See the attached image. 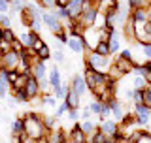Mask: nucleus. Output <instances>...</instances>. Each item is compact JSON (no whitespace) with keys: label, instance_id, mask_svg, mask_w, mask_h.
Listing matches in <instances>:
<instances>
[{"label":"nucleus","instance_id":"f257e3e1","mask_svg":"<svg viewBox=\"0 0 151 143\" xmlns=\"http://www.w3.org/2000/svg\"><path fill=\"white\" fill-rule=\"evenodd\" d=\"M23 124H25V136H28L30 139H44L47 136V130L44 126V119L36 113H28V115L23 117Z\"/></svg>","mask_w":151,"mask_h":143},{"label":"nucleus","instance_id":"f03ea898","mask_svg":"<svg viewBox=\"0 0 151 143\" xmlns=\"http://www.w3.org/2000/svg\"><path fill=\"white\" fill-rule=\"evenodd\" d=\"M87 64L93 66L96 72H104L106 74L111 66V60H110V56H102V55L94 53V51H87Z\"/></svg>","mask_w":151,"mask_h":143},{"label":"nucleus","instance_id":"7ed1b4c3","mask_svg":"<svg viewBox=\"0 0 151 143\" xmlns=\"http://www.w3.org/2000/svg\"><path fill=\"white\" fill-rule=\"evenodd\" d=\"M0 66L6 72H19V66H21V55H19V51L12 49L6 55H2L0 56Z\"/></svg>","mask_w":151,"mask_h":143},{"label":"nucleus","instance_id":"20e7f679","mask_svg":"<svg viewBox=\"0 0 151 143\" xmlns=\"http://www.w3.org/2000/svg\"><path fill=\"white\" fill-rule=\"evenodd\" d=\"M42 23L49 28L53 34H59V32H63V23L59 21V19L55 17V13H49V11H44V15H42Z\"/></svg>","mask_w":151,"mask_h":143},{"label":"nucleus","instance_id":"39448f33","mask_svg":"<svg viewBox=\"0 0 151 143\" xmlns=\"http://www.w3.org/2000/svg\"><path fill=\"white\" fill-rule=\"evenodd\" d=\"M66 9H68V19L76 23L83 13V0H68L66 2Z\"/></svg>","mask_w":151,"mask_h":143},{"label":"nucleus","instance_id":"423d86ee","mask_svg":"<svg viewBox=\"0 0 151 143\" xmlns=\"http://www.w3.org/2000/svg\"><path fill=\"white\" fill-rule=\"evenodd\" d=\"M70 47V49L74 51V53H83L85 51V41H83V38L78 34V32H74V30H70L68 32V44H66Z\"/></svg>","mask_w":151,"mask_h":143},{"label":"nucleus","instance_id":"0eeeda50","mask_svg":"<svg viewBox=\"0 0 151 143\" xmlns=\"http://www.w3.org/2000/svg\"><path fill=\"white\" fill-rule=\"evenodd\" d=\"M134 121H136V124H140V126H145L149 122V119H151V109L149 107H145V106H134Z\"/></svg>","mask_w":151,"mask_h":143},{"label":"nucleus","instance_id":"6e6552de","mask_svg":"<svg viewBox=\"0 0 151 143\" xmlns=\"http://www.w3.org/2000/svg\"><path fill=\"white\" fill-rule=\"evenodd\" d=\"M66 141L68 143H87V136L83 134V130H81L79 124H74V128L70 130V134L66 136Z\"/></svg>","mask_w":151,"mask_h":143},{"label":"nucleus","instance_id":"1a4fd4ad","mask_svg":"<svg viewBox=\"0 0 151 143\" xmlns=\"http://www.w3.org/2000/svg\"><path fill=\"white\" fill-rule=\"evenodd\" d=\"M70 90L76 92L78 96H81V94L87 92V83H85L83 75H74V77H72V83H70Z\"/></svg>","mask_w":151,"mask_h":143},{"label":"nucleus","instance_id":"9d476101","mask_svg":"<svg viewBox=\"0 0 151 143\" xmlns=\"http://www.w3.org/2000/svg\"><path fill=\"white\" fill-rule=\"evenodd\" d=\"M98 130H100L104 136H108L110 139H113V136H115L117 130H119V124H117L115 121H104V122L98 124Z\"/></svg>","mask_w":151,"mask_h":143},{"label":"nucleus","instance_id":"9b49d317","mask_svg":"<svg viewBox=\"0 0 151 143\" xmlns=\"http://www.w3.org/2000/svg\"><path fill=\"white\" fill-rule=\"evenodd\" d=\"M40 83H38V79H34L30 75L28 77V81H27V85H25V92H27V96H28V100H34L38 94H40Z\"/></svg>","mask_w":151,"mask_h":143},{"label":"nucleus","instance_id":"f8f14e48","mask_svg":"<svg viewBox=\"0 0 151 143\" xmlns=\"http://www.w3.org/2000/svg\"><path fill=\"white\" fill-rule=\"evenodd\" d=\"M30 74H32V77H34V79H38V83L44 81L45 79V62L38 60V62L30 68Z\"/></svg>","mask_w":151,"mask_h":143},{"label":"nucleus","instance_id":"ddd939ff","mask_svg":"<svg viewBox=\"0 0 151 143\" xmlns=\"http://www.w3.org/2000/svg\"><path fill=\"white\" fill-rule=\"evenodd\" d=\"M117 70L121 72V75L125 74H130V72H134V62H130V60H123V59H115V62H113Z\"/></svg>","mask_w":151,"mask_h":143},{"label":"nucleus","instance_id":"4468645a","mask_svg":"<svg viewBox=\"0 0 151 143\" xmlns=\"http://www.w3.org/2000/svg\"><path fill=\"white\" fill-rule=\"evenodd\" d=\"M108 104H110V109H111L113 117H115V119H119V121H123V117H125V109H123V106H121V102H119V100H115V98H113L111 102H108Z\"/></svg>","mask_w":151,"mask_h":143},{"label":"nucleus","instance_id":"2eb2a0df","mask_svg":"<svg viewBox=\"0 0 151 143\" xmlns=\"http://www.w3.org/2000/svg\"><path fill=\"white\" fill-rule=\"evenodd\" d=\"M49 85L51 87H59L60 85V72H59V66H51V70H49Z\"/></svg>","mask_w":151,"mask_h":143},{"label":"nucleus","instance_id":"dca6fc26","mask_svg":"<svg viewBox=\"0 0 151 143\" xmlns=\"http://www.w3.org/2000/svg\"><path fill=\"white\" fill-rule=\"evenodd\" d=\"M79 98H81V96H78L76 92L68 90V94H66L64 102H66V106H68L70 109H79Z\"/></svg>","mask_w":151,"mask_h":143},{"label":"nucleus","instance_id":"f3484780","mask_svg":"<svg viewBox=\"0 0 151 143\" xmlns=\"http://www.w3.org/2000/svg\"><path fill=\"white\" fill-rule=\"evenodd\" d=\"M12 134H13V137H21L23 134H25L23 119H15V121H12Z\"/></svg>","mask_w":151,"mask_h":143},{"label":"nucleus","instance_id":"a211bd4d","mask_svg":"<svg viewBox=\"0 0 151 143\" xmlns=\"http://www.w3.org/2000/svg\"><path fill=\"white\" fill-rule=\"evenodd\" d=\"M87 143H110V137L104 136L102 132L96 128V130H94V134L87 137Z\"/></svg>","mask_w":151,"mask_h":143},{"label":"nucleus","instance_id":"6ab92c4d","mask_svg":"<svg viewBox=\"0 0 151 143\" xmlns=\"http://www.w3.org/2000/svg\"><path fill=\"white\" fill-rule=\"evenodd\" d=\"M108 45H110V55H113V53H117V51H119V34H117V32H113V34L110 36Z\"/></svg>","mask_w":151,"mask_h":143},{"label":"nucleus","instance_id":"aec40b11","mask_svg":"<svg viewBox=\"0 0 151 143\" xmlns=\"http://www.w3.org/2000/svg\"><path fill=\"white\" fill-rule=\"evenodd\" d=\"M79 126H81L83 134L87 136V137H89V136H93V134H94V130H96V128H98V126L94 124L93 121H83V122H81V124H79Z\"/></svg>","mask_w":151,"mask_h":143},{"label":"nucleus","instance_id":"412c9836","mask_svg":"<svg viewBox=\"0 0 151 143\" xmlns=\"http://www.w3.org/2000/svg\"><path fill=\"white\" fill-rule=\"evenodd\" d=\"M0 40H4L6 44L12 45L13 41L17 40V36H15V32H13V28H4V30H2V38H0Z\"/></svg>","mask_w":151,"mask_h":143},{"label":"nucleus","instance_id":"4be33fe9","mask_svg":"<svg viewBox=\"0 0 151 143\" xmlns=\"http://www.w3.org/2000/svg\"><path fill=\"white\" fill-rule=\"evenodd\" d=\"M94 53H98L102 56H110V45H108V40H102L100 44L94 47Z\"/></svg>","mask_w":151,"mask_h":143},{"label":"nucleus","instance_id":"5701e85b","mask_svg":"<svg viewBox=\"0 0 151 143\" xmlns=\"http://www.w3.org/2000/svg\"><path fill=\"white\" fill-rule=\"evenodd\" d=\"M36 56H38V60H42V62L49 60V59H51V51H49V47L44 45L42 49H38V51H36Z\"/></svg>","mask_w":151,"mask_h":143},{"label":"nucleus","instance_id":"b1692460","mask_svg":"<svg viewBox=\"0 0 151 143\" xmlns=\"http://www.w3.org/2000/svg\"><path fill=\"white\" fill-rule=\"evenodd\" d=\"M68 90H70V87H66V85H59V87L53 89V96L55 98H66Z\"/></svg>","mask_w":151,"mask_h":143},{"label":"nucleus","instance_id":"393cba45","mask_svg":"<svg viewBox=\"0 0 151 143\" xmlns=\"http://www.w3.org/2000/svg\"><path fill=\"white\" fill-rule=\"evenodd\" d=\"M132 87H134V90H144L147 87V83H145V79L142 77V75H136L134 81H132Z\"/></svg>","mask_w":151,"mask_h":143},{"label":"nucleus","instance_id":"a878e982","mask_svg":"<svg viewBox=\"0 0 151 143\" xmlns=\"http://www.w3.org/2000/svg\"><path fill=\"white\" fill-rule=\"evenodd\" d=\"M19 44H21L23 49H32V41H30L28 32H27V34H21V36H19Z\"/></svg>","mask_w":151,"mask_h":143},{"label":"nucleus","instance_id":"bb28decb","mask_svg":"<svg viewBox=\"0 0 151 143\" xmlns=\"http://www.w3.org/2000/svg\"><path fill=\"white\" fill-rule=\"evenodd\" d=\"M13 98H15L17 102H21V104H25V102H28V96H27L25 89H19V90H13Z\"/></svg>","mask_w":151,"mask_h":143},{"label":"nucleus","instance_id":"cd10ccee","mask_svg":"<svg viewBox=\"0 0 151 143\" xmlns=\"http://www.w3.org/2000/svg\"><path fill=\"white\" fill-rule=\"evenodd\" d=\"M25 6H27V2H21V0H13V2H9V9H12V11H19V13H21L23 9H25Z\"/></svg>","mask_w":151,"mask_h":143},{"label":"nucleus","instance_id":"c85d7f7f","mask_svg":"<svg viewBox=\"0 0 151 143\" xmlns=\"http://www.w3.org/2000/svg\"><path fill=\"white\" fill-rule=\"evenodd\" d=\"M44 119V126H45V130L49 132V130H53V126H55V115H49V117H42Z\"/></svg>","mask_w":151,"mask_h":143},{"label":"nucleus","instance_id":"c756f323","mask_svg":"<svg viewBox=\"0 0 151 143\" xmlns=\"http://www.w3.org/2000/svg\"><path fill=\"white\" fill-rule=\"evenodd\" d=\"M89 109H91V113H94V115H98L100 117V111H102V102H93V104H89Z\"/></svg>","mask_w":151,"mask_h":143},{"label":"nucleus","instance_id":"7c9ffc66","mask_svg":"<svg viewBox=\"0 0 151 143\" xmlns=\"http://www.w3.org/2000/svg\"><path fill=\"white\" fill-rule=\"evenodd\" d=\"M38 6H40L42 9H51V8H57V2L55 0H42V2H38Z\"/></svg>","mask_w":151,"mask_h":143},{"label":"nucleus","instance_id":"2f4dec72","mask_svg":"<svg viewBox=\"0 0 151 143\" xmlns=\"http://www.w3.org/2000/svg\"><path fill=\"white\" fill-rule=\"evenodd\" d=\"M144 106L151 109V87L144 89Z\"/></svg>","mask_w":151,"mask_h":143},{"label":"nucleus","instance_id":"473e14b6","mask_svg":"<svg viewBox=\"0 0 151 143\" xmlns=\"http://www.w3.org/2000/svg\"><path fill=\"white\" fill-rule=\"evenodd\" d=\"M53 59L57 60V62H64V53H63V49H60V44L57 45V49H55V53H53Z\"/></svg>","mask_w":151,"mask_h":143},{"label":"nucleus","instance_id":"72a5a7b5","mask_svg":"<svg viewBox=\"0 0 151 143\" xmlns=\"http://www.w3.org/2000/svg\"><path fill=\"white\" fill-rule=\"evenodd\" d=\"M66 111H70V107L66 106V102H64V104H60V106L57 107V111H55V119H60V117H63Z\"/></svg>","mask_w":151,"mask_h":143},{"label":"nucleus","instance_id":"f704fd0d","mask_svg":"<svg viewBox=\"0 0 151 143\" xmlns=\"http://www.w3.org/2000/svg\"><path fill=\"white\" fill-rule=\"evenodd\" d=\"M0 26L4 28H12V19H9V15H0Z\"/></svg>","mask_w":151,"mask_h":143},{"label":"nucleus","instance_id":"c9c22d12","mask_svg":"<svg viewBox=\"0 0 151 143\" xmlns=\"http://www.w3.org/2000/svg\"><path fill=\"white\" fill-rule=\"evenodd\" d=\"M55 102H57L55 96H44V98H42V104H44V106H47V107H53Z\"/></svg>","mask_w":151,"mask_h":143},{"label":"nucleus","instance_id":"e433bc0d","mask_svg":"<svg viewBox=\"0 0 151 143\" xmlns=\"http://www.w3.org/2000/svg\"><path fill=\"white\" fill-rule=\"evenodd\" d=\"M68 117H70V121H74L76 124H78V119H81V113H79L78 109H70V111H68Z\"/></svg>","mask_w":151,"mask_h":143},{"label":"nucleus","instance_id":"4c0bfd02","mask_svg":"<svg viewBox=\"0 0 151 143\" xmlns=\"http://www.w3.org/2000/svg\"><path fill=\"white\" fill-rule=\"evenodd\" d=\"M8 11H9V2H6V0H0V15H6Z\"/></svg>","mask_w":151,"mask_h":143},{"label":"nucleus","instance_id":"58836bf2","mask_svg":"<svg viewBox=\"0 0 151 143\" xmlns=\"http://www.w3.org/2000/svg\"><path fill=\"white\" fill-rule=\"evenodd\" d=\"M119 59H123V60H130V62H132V53H130L129 49H123L121 55H119Z\"/></svg>","mask_w":151,"mask_h":143},{"label":"nucleus","instance_id":"ea45409f","mask_svg":"<svg viewBox=\"0 0 151 143\" xmlns=\"http://www.w3.org/2000/svg\"><path fill=\"white\" fill-rule=\"evenodd\" d=\"M57 36V40L60 41V44H68V34H66V32L63 30V32H59V34H55Z\"/></svg>","mask_w":151,"mask_h":143},{"label":"nucleus","instance_id":"a19ab883","mask_svg":"<svg viewBox=\"0 0 151 143\" xmlns=\"http://www.w3.org/2000/svg\"><path fill=\"white\" fill-rule=\"evenodd\" d=\"M81 119L83 121H91V109H89V106L81 111Z\"/></svg>","mask_w":151,"mask_h":143},{"label":"nucleus","instance_id":"79ce46f5","mask_svg":"<svg viewBox=\"0 0 151 143\" xmlns=\"http://www.w3.org/2000/svg\"><path fill=\"white\" fill-rule=\"evenodd\" d=\"M144 55L147 56V60H151V45H144Z\"/></svg>","mask_w":151,"mask_h":143},{"label":"nucleus","instance_id":"37998d69","mask_svg":"<svg viewBox=\"0 0 151 143\" xmlns=\"http://www.w3.org/2000/svg\"><path fill=\"white\" fill-rule=\"evenodd\" d=\"M142 68H144L145 72H151V60H147V62H144V64H142Z\"/></svg>","mask_w":151,"mask_h":143},{"label":"nucleus","instance_id":"c03bdc74","mask_svg":"<svg viewBox=\"0 0 151 143\" xmlns=\"http://www.w3.org/2000/svg\"><path fill=\"white\" fill-rule=\"evenodd\" d=\"M0 38H2V28H0Z\"/></svg>","mask_w":151,"mask_h":143}]
</instances>
